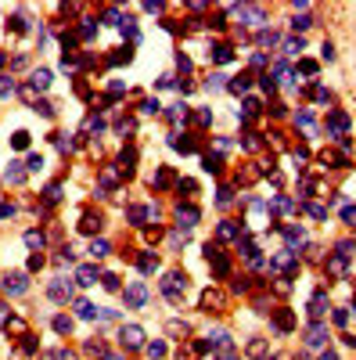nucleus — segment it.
<instances>
[{
    "label": "nucleus",
    "instance_id": "nucleus-31",
    "mask_svg": "<svg viewBox=\"0 0 356 360\" xmlns=\"http://www.w3.org/2000/svg\"><path fill=\"white\" fill-rule=\"evenodd\" d=\"M342 216H345V224H353V227H356V209H353V206H349V209H345V213H342Z\"/></svg>",
    "mask_w": 356,
    "mask_h": 360
},
{
    "label": "nucleus",
    "instance_id": "nucleus-30",
    "mask_svg": "<svg viewBox=\"0 0 356 360\" xmlns=\"http://www.w3.org/2000/svg\"><path fill=\"white\" fill-rule=\"evenodd\" d=\"M291 29H309V18H306V15L295 18V22H291Z\"/></svg>",
    "mask_w": 356,
    "mask_h": 360
},
{
    "label": "nucleus",
    "instance_id": "nucleus-18",
    "mask_svg": "<svg viewBox=\"0 0 356 360\" xmlns=\"http://www.w3.org/2000/svg\"><path fill=\"white\" fill-rule=\"evenodd\" d=\"M303 242V227H288V245H299Z\"/></svg>",
    "mask_w": 356,
    "mask_h": 360
},
{
    "label": "nucleus",
    "instance_id": "nucleus-14",
    "mask_svg": "<svg viewBox=\"0 0 356 360\" xmlns=\"http://www.w3.org/2000/svg\"><path fill=\"white\" fill-rule=\"evenodd\" d=\"M76 313L83 321H94V306H90V303H76Z\"/></svg>",
    "mask_w": 356,
    "mask_h": 360
},
{
    "label": "nucleus",
    "instance_id": "nucleus-11",
    "mask_svg": "<svg viewBox=\"0 0 356 360\" xmlns=\"http://www.w3.org/2000/svg\"><path fill=\"white\" fill-rule=\"evenodd\" d=\"M155 266H159V256H151V252H144V256H141V270H144V274H151V270H155Z\"/></svg>",
    "mask_w": 356,
    "mask_h": 360
},
{
    "label": "nucleus",
    "instance_id": "nucleus-7",
    "mask_svg": "<svg viewBox=\"0 0 356 360\" xmlns=\"http://www.w3.org/2000/svg\"><path fill=\"white\" fill-rule=\"evenodd\" d=\"M177 216H180V227H195V224H198V209H195V206H187V209L180 206Z\"/></svg>",
    "mask_w": 356,
    "mask_h": 360
},
{
    "label": "nucleus",
    "instance_id": "nucleus-26",
    "mask_svg": "<svg viewBox=\"0 0 356 360\" xmlns=\"http://www.w3.org/2000/svg\"><path fill=\"white\" fill-rule=\"evenodd\" d=\"M105 288H108V292L119 288V278H115V274H105Z\"/></svg>",
    "mask_w": 356,
    "mask_h": 360
},
{
    "label": "nucleus",
    "instance_id": "nucleus-23",
    "mask_svg": "<svg viewBox=\"0 0 356 360\" xmlns=\"http://www.w3.org/2000/svg\"><path fill=\"white\" fill-rule=\"evenodd\" d=\"M11 90H15V83L7 79V76H0V97H7V94H11Z\"/></svg>",
    "mask_w": 356,
    "mask_h": 360
},
{
    "label": "nucleus",
    "instance_id": "nucleus-5",
    "mask_svg": "<svg viewBox=\"0 0 356 360\" xmlns=\"http://www.w3.org/2000/svg\"><path fill=\"white\" fill-rule=\"evenodd\" d=\"M237 15L245 18V25H263V7H237Z\"/></svg>",
    "mask_w": 356,
    "mask_h": 360
},
{
    "label": "nucleus",
    "instance_id": "nucleus-20",
    "mask_svg": "<svg viewBox=\"0 0 356 360\" xmlns=\"http://www.w3.org/2000/svg\"><path fill=\"white\" fill-rule=\"evenodd\" d=\"M54 328H58L61 335H69V331H72V321H69V317H58V321H54Z\"/></svg>",
    "mask_w": 356,
    "mask_h": 360
},
{
    "label": "nucleus",
    "instance_id": "nucleus-12",
    "mask_svg": "<svg viewBox=\"0 0 356 360\" xmlns=\"http://www.w3.org/2000/svg\"><path fill=\"white\" fill-rule=\"evenodd\" d=\"M227 87H231L234 94H245V90H249V79H245V76H237V79H231V83H227Z\"/></svg>",
    "mask_w": 356,
    "mask_h": 360
},
{
    "label": "nucleus",
    "instance_id": "nucleus-16",
    "mask_svg": "<svg viewBox=\"0 0 356 360\" xmlns=\"http://www.w3.org/2000/svg\"><path fill=\"white\" fill-rule=\"evenodd\" d=\"M277 40H281V36L273 33V29H267V33H259V43H263V47H270V43H277Z\"/></svg>",
    "mask_w": 356,
    "mask_h": 360
},
{
    "label": "nucleus",
    "instance_id": "nucleus-27",
    "mask_svg": "<svg viewBox=\"0 0 356 360\" xmlns=\"http://www.w3.org/2000/svg\"><path fill=\"white\" fill-rule=\"evenodd\" d=\"M162 353H166V346H162V342H151L148 346V357H162Z\"/></svg>",
    "mask_w": 356,
    "mask_h": 360
},
{
    "label": "nucleus",
    "instance_id": "nucleus-29",
    "mask_svg": "<svg viewBox=\"0 0 356 360\" xmlns=\"http://www.w3.org/2000/svg\"><path fill=\"white\" fill-rule=\"evenodd\" d=\"M25 144H29V133L18 130V133H15V148H25Z\"/></svg>",
    "mask_w": 356,
    "mask_h": 360
},
{
    "label": "nucleus",
    "instance_id": "nucleus-25",
    "mask_svg": "<svg viewBox=\"0 0 356 360\" xmlns=\"http://www.w3.org/2000/svg\"><path fill=\"white\" fill-rule=\"evenodd\" d=\"M306 213H309V216H317V220H324V216H327V209H324V206H306Z\"/></svg>",
    "mask_w": 356,
    "mask_h": 360
},
{
    "label": "nucleus",
    "instance_id": "nucleus-15",
    "mask_svg": "<svg viewBox=\"0 0 356 360\" xmlns=\"http://www.w3.org/2000/svg\"><path fill=\"white\" fill-rule=\"evenodd\" d=\"M90 256H94V260L108 256V242H94V245H90Z\"/></svg>",
    "mask_w": 356,
    "mask_h": 360
},
{
    "label": "nucleus",
    "instance_id": "nucleus-24",
    "mask_svg": "<svg viewBox=\"0 0 356 360\" xmlns=\"http://www.w3.org/2000/svg\"><path fill=\"white\" fill-rule=\"evenodd\" d=\"M249 353H255V357H259V353H267V342H263V339H255V342H249Z\"/></svg>",
    "mask_w": 356,
    "mask_h": 360
},
{
    "label": "nucleus",
    "instance_id": "nucleus-21",
    "mask_svg": "<svg viewBox=\"0 0 356 360\" xmlns=\"http://www.w3.org/2000/svg\"><path fill=\"white\" fill-rule=\"evenodd\" d=\"M303 47H306L303 40H288V43H285V54H299V51H303Z\"/></svg>",
    "mask_w": 356,
    "mask_h": 360
},
{
    "label": "nucleus",
    "instance_id": "nucleus-32",
    "mask_svg": "<svg viewBox=\"0 0 356 360\" xmlns=\"http://www.w3.org/2000/svg\"><path fill=\"white\" fill-rule=\"evenodd\" d=\"M108 360H123V353H108Z\"/></svg>",
    "mask_w": 356,
    "mask_h": 360
},
{
    "label": "nucleus",
    "instance_id": "nucleus-22",
    "mask_svg": "<svg viewBox=\"0 0 356 360\" xmlns=\"http://www.w3.org/2000/svg\"><path fill=\"white\" fill-rule=\"evenodd\" d=\"M22 177H25V173L18 170V162H11V170H7V180H11V184H18V180H22Z\"/></svg>",
    "mask_w": 356,
    "mask_h": 360
},
{
    "label": "nucleus",
    "instance_id": "nucleus-10",
    "mask_svg": "<svg viewBox=\"0 0 356 360\" xmlns=\"http://www.w3.org/2000/svg\"><path fill=\"white\" fill-rule=\"evenodd\" d=\"M76 281H79V284H94V281H97V270H94V266H79V270H76Z\"/></svg>",
    "mask_w": 356,
    "mask_h": 360
},
{
    "label": "nucleus",
    "instance_id": "nucleus-13",
    "mask_svg": "<svg viewBox=\"0 0 356 360\" xmlns=\"http://www.w3.org/2000/svg\"><path fill=\"white\" fill-rule=\"evenodd\" d=\"M227 76H220V72H216V76H209V83H205V90H223L227 83H223Z\"/></svg>",
    "mask_w": 356,
    "mask_h": 360
},
{
    "label": "nucleus",
    "instance_id": "nucleus-8",
    "mask_svg": "<svg viewBox=\"0 0 356 360\" xmlns=\"http://www.w3.org/2000/svg\"><path fill=\"white\" fill-rule=\"evenodd\" d=\"M33 87H36V90H47V87H51V72H47V69H36V72H33Z\"/></svg>",
    "mask_w": 356,
    "mask_h": 360
},
{
    "label": "nucleus",
    "instance_id": "nucleus-9",
    "mask_svg": "<svg viewBox=\"0 0 356 360\" xmlns=\"http://www.w3.org/2000/svg\"><path fill=\"white\" fill-rule=\"evenodd\" d=\"M324 306H327V299H324V292H317L313 299H309V313L313 317H324Z\"/></svg>",
    "mask_w": 356,
    "mask_h": 360
},
{
    "label": "nucleus",
    "instance_id": "nucleus-17",
    "mask_svg": "<svg viewBox=\"0 0 356 360\" xmlns=\"http://www.w3.org/2000/svg\"><path fill=\"white\" fill-rule=\"evenodd\" d=\"M25 245H33V248H43V234H36V230H29V234H25Z\"/></svg>",
    "mask_w": 356,
    "mask_h": 360
},
{
    "label": "nucleus",
    "instance_id": "nucleus-33",
    "mask_svg": "<svg viewBox=\"0 0 356 360\" xmlns=\"http://www.w3.org/2000/svg\"><path fill=\"white\" fill-rule=\"evenodd\" d=\"M320 360H338V357H335V353H324V357H320Z\"/></svg>",
    "mask_w": 356,
    "mask_h": 360
},
{
    "label": "nucleus",
    "instance_id": "nucleus-1",
    "mask_svg": "<svg viewBox=\"0 0 356 360\" xmlns=\"http://www.w3.org/2000/svg\"><path fill=\"white\" fill-rule=\"evenodd\" d=\"M119 342H123V349H141V346H144V331L137 328V324H123Z\"/></svg>",
    "mask_w": 356,
    "mask_h": 360
},
{
    "label": "nucleus",
    "instance_id": "nucleus-19",
    "mask_svg": "<svg viewBox=\"0 0 356 360\" xmlns=\"http://www.w3.org/2000/svg\"><path fill=\"white\" fill-rule=\"evenodd\" d=\"M169 335H187V324L184 321H169Z\"/></svg>",
    "mask_w": 356,
    "mask_h": 360
},
{
    "label": "nucleus",
    "instance_id": "nucleus-34",
    "mask_svg": "<svg viewBox=\"0 0 356 360\" xmlns=\"http://www.w3.org/2000/svg\"><path fill=\"white\" fill-rule=\"evenodd\" d=\"M223 360H234V357H231V353H227V357H223Z\"/></svg>",
    "mask_w": 356,
    "mask_h": 360
},
{
    "label": "nucleus",
    "instance_id": "nucleus-6",
    "mask_svg": "<svg viewBox=\"0 0 356 360\" xmlns=\"http://www.w3.org/2000/svg\"><path fill=\"white\" fill-rule=\"evenodd\" d=\"M324 342H327V328L324 324H313L306 331V346H324Z\"/></svg>",
    "mask_w": 356,
    "mask_h": 360
},
{
    "label": "nucleus",
    "instance_id": "nucleus-28",
    "mask_svg": "<svg viewBox=\"0 0 356 360\" xmlns=\"http://www.w3.org/2000/svg\"><path fill=\"white\" fill-rule=\"evenodd\" d=\"M335 324H338V328L349 324V313H345V310H335Z\"/></svg>",
    "mask_w": 356,
    "mask_h": 360
},
{
    "label": "nucleus",
    "instance_id": "nucleus-4",
    "mask_svg": "<svg viewBox=\"0 0 356 360\" xmlns=\"http://www.w3.org/2000/svg\"><path fill=\"white\" fill-rule=\"evenodd\" d=\"M25 288H29V281H25L22 274H7V281H4V292L7 295H22Z\"/></svg>",
    "mask_w": 356,
    "mask_h": 360
},
{
    "label": "nucleus",
    "instance_id": "nucleus-2",
    "mask_svg": "<svg viewBox=\"0 0 356 360\" xmlns=\"http://www.w3.org/2000/svg\"><path fill=\"white\" fill-rule=\"evenodd\" d=\"M126 303H130L133 310H141L144 303H148V288H144V281H130V284H126Z\"/></svg>",
    "mask_w": 356,
    "mask_h": 360
},
{
    "label": "nucleus",
    "instance_id": "nucleus-3",
    "mask_svg": "<svg viewBox=\"0 0 356 360\" xmlns=\"http://www.w3.org/2000/svg\"><path fill=\"white\" fill-rule=\"evenodd\" d=\"M47 295L54 303H65V299H72V284L65 281V278H54L51 284H47Z\"/></svg>",
    "mask_w": 356,
    "mask_h": 360
}]
</instances>
